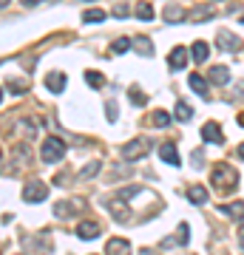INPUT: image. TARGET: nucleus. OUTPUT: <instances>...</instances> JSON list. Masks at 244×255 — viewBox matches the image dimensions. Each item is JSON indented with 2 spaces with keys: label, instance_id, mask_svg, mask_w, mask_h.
<instances>
[{
  "label": "nucleus",
  "instance_id": "obj_1",
  "mask_svg": "<svg viewBox=\"0 0 244 255\" xmlns=\"http://www.w3.org/2000/svg\"><path fill=\"white\" fill-rule=\"evenodd\" d=\"M236 184H239V179H236V170L230 164H216V167H213V187H216L219 193L236 190Z\"/></svg>",
  "mask_w": 244,
  "mask_h": 255
},
{
  "label": "nucleus",
  "instance_id": "obj_2",
  "mask_svg": "<svg viewBox=\"0 0 244 255\" xmlns=\"http://www.w3.org/2000/svg\"><path fill=\"white\" fill-rule=\"evenodd\" d=\"M45 199H48V184L40 182V179H28L26 187H23V201L37 204V201H45Z\"/></svg>",
  "mask_w": 244,
  "mask_h": 255
},
{
  "label": "nucleus",
  "instance_id": "obj_3",
  "mask_svg": "<svg viewBox=\"0 0 244 255\" xmlns=\"http://www.w3.org/2000/svg\"><path fill=\"white\" fill-rule=\"evenodd\" d=\"M65 156V142L63 139H57V136H48L43 142V162L45 164H54V162H60Z\"/></svg>",
  "mask_w": 244,
  "mask_h": 255
},
{
  "label": "nucleus",
  "instance_id": "obj_4",
  "mask_svg": "<svg viewBox=\"0 0 244 255\" xmlns=\"http://www.w3.org/2000/svg\"><path fill=\"white\" fill-rule=\"evenodd\" d=\"M148 147H151V139H134V142H128V145L122 147V159L136 162V159H142V156L148 153Z\"/></svg>",
  "mask_w": 244,
  "mask_h": 255
},
{
  "label": "nucleus",
  "instance_id": "obj_5",
  "mask_svg": "<svg viewBox=\"0 0 244 255\" xmlns=\"http://www.w3.org/2000/svg\"><path fill=\"white\" fill-rule=\"evenodd\" d=\"M85 210V201L82 199H71V201H57L54 213L57 216H74V213H82Z\"/></svg>",
  "mask_w": 244,
  "mask_h": 255
},
{
  "label": "nucleus",
  "instance_id": "obj_6",
  "mask_svg": "<svg viewBox=\"0 0 244 255\" xmlns=\"http://www.w3.org/2000/svg\"><path fill=\"white\" fill-rule=\"evenodd\" d=\"M202 139H205V142H210V145H222V142H225V136H222V128H219L216 122H205V125H202Z\"/></svg>",
  "mask_w": 244,
  "mask_h": 255
},
{
  "label": "nucleus",
  "instance_id": "obj_7",
  "mask_svg": "<svg viewBox=\"0 0 244 255\" xmlns=\"http://www.w3.org/2000/svg\"><path fill=\"white\" fill-rule=\"evenodd\" d=\"M77 236L85 238V241H91V238L102 236V227L97 224V221H80V224H77Z\"/></svg>",
  "mask_w": 244,
  "mask_h": 255
},
{
  "label": "nucleus",
  "instance_id": "obj_8",
  "mask_svg": "<svg viewBox=\"0 0 244 255\" xmlns=\"http://www.w3.org/2000/svg\"><path fill=\"white\" fill-rule=\"evenodd\" d=\"M168 65H171V71H182L188 65V51H185V46H176L168 54Z\"/></svg>",
  "mask_w": 244,
  "mask_h": 255
},
{
  "label": "nucleus",
  "instance_id": "obj_9",
  "mask_svg": "<svg viewBox=\"0 0 244 255\" xmlns=\"http://www.w3.org/2000/svg\"><path fill=\"white\" fill-rule=\"evenodd\" d=\"M105 255H131V244L125 238H111L105 247Z\"/></svg>",
  "mask_w": 244,
  "mask_h": 255
},
{
  "label": "nucleus",
  "instance_id": "obj_10",
  "mask_svg": "<svg viewBox=\"0 0 244 255\" xmlns=\"http://www.w3.org/2000/svg\"><path fill=\"white\" fill-rule=\"evenodd\" d=\"M45 88H48L51 94H63V88H65V74L51 71L48 77H45Z\"/></svg>",
  "mask_w": 244,
  "mask_h": 255
},
{
  "label": "nucleus",
  "instance_id": "obj_11",
  "mask_svg": "<svg viewBox=\"0 0 244 255\" xmlns=\"http://www.w3.org/2000/svg\"><path fill=\"white\" fill-rule=\"evenodd\" d=\"M208 80L216 82V85H225L227 80H230V71H227V65H213L208 71Z\"/></svg>",
  "mask_w": 244,
  "mask_h": 255
},
{
  "label": "nucleus",
  "instance_id": "obj_12",
  "mask_svg": "<svg viewBox=\"0 0 244 255\" xmlns=\"http://www.w3.org/2000/svg\"><path fill=\"white\" fill-rule=\"evenodd\" d=\"M159 156H162V162H168V164H179V153H176V145L173 142H165L162 147H159Z\"/></svg>",
  "mask_w": 244,
  "mask_h": 255
},
{
  "label": "nucleus",
  "instance_id": "obj_13",
  "mask_svg": "<svg viewBox=\"0 0 244 255\" xmlns=\"http://www.w3.org/2000/svg\"><path fill=\"white\" fill-rule=\"evenodd\" d=\"M188 238H190V227H188V224H179V230H176V238H165V247L188 244Z\"/></svg>",
  "mask_w": 244,
  "mask_h": 255
},
{
  "label": "nucleus",
  "instance_id": "obj_14",
  "mask_svg": "<svg viewBox=\"0 0 244 255\" xmlns=\"http://www.w3.org/2000/svg\"><path fill=\"white\" fill-rule=\"evenodd\" d=\"M188 82H190V88L199 94V97H208V82H205V77H202V74H190Z\"/></svg>",
  "mask_w": 244,
  "mask_h": 255
},
{
  "label": "nucleus",
  "instance_id": "obj_15",
  "mask_svg": "<svg viewBox=\"0 0 244 255\" xmlns=\"http://www.w3.org/2000/svg\"><path fill=\"white\" fill-rule=\"evenodd\" d=\"M219 46L225 51H239V37L227 34V31H219Z\"/></svg>",
  "mask_w": 244,
  "mask_h": 255
},
{
  "label": "nucleus",
  "instance_id": "obj_16",
  "mask_svg": "<svg viewBox=\"0 0 244 255\" xmlns=\"http://www.w3.org/2000/svg\"><path fill=\"white\" fill-rule=\"evenodd\" d=\"M208 54H210L208 43H205V40H196V43H193V60H196V63H205Z\"/></svg>",
  "mask_w": 244,
  "mask_h": 255
},
{
  "label": "nucleus",
  "instance_id": "obj_17",
  "mask_svg": "<svg viewBox=\"0 0 244 255\" xmlns=\"http://www.w3.org/2000/svg\"><path fill=\"white\" fill-rule=\"evenodd\" d=\"M188 199L193 201V204H205V201H208V190L199 187V184H193V187L188 190Z\"/></svg>",
  "mask_w": 244,
  "mask_h": 255
},
{
  "label": "nucleus",
  "instance_id": "obj_18",
  "mask_svg": "<svg viewBox=\"0 0 244 255\" xmlns=\"http://www.w3.org/2000/svg\"><path fill=\"white\" fill-rule=\"evenodd\" d=\"M225 216H230V219H244V201H233L230 207H219Z\"/></svg>",
  "mask_w": 244,
  "mask_h": 255
},
{
  "label": "nucleus",
  "instance_id": "obj_19",
  "mask_svg": "<svg viewBox=\"0 0 244 255\" xmlns=\"http://www.w3.org/2000/svg\"><path fill=\"white\" fill-rule=\"evenodd\" d=\"M173 117L179 119V122H190L193 119V108H190L188 102H176V114Z\"/></svg>",
  "mask_w": 244,
  "mask_h": 255
},
{
  "label": "nucleus",
  "instance_id": "obj_20",
  "mask_svg": "<svg viewBox=\"0 0 244 255\" xmlns=\"http://www.w3.org/2000/svg\"><path fill=\"white\" fill-rule=\"evenodd\" d=\"M134 48H136L142 57H154V46H151V40H148V37H139V40H134Z\"/></svg>",
  "mask_w": 244,
  "mask_h": 255
},
{
  "label": "nucleus",
  "instance_id": "obj_21",
  "mask_svg": "<svg viewBox=\"0 0 244 255\" xmlns=\"http://www.w3.org/2000/svg\"><path fill=\"white\" fill-rule=\"evenodd\" d=\"M134 14L139 20H145V23H148V20H154V9H151V3H136Z\"/></svg>",
  "mask_w": 244,
  "mask_h": 255
},
{
  "label": "nucleus",
  "instance_id": "obj_22",
  "mask_svg": "<svg viewBox=\"0 0 244 255\" xmlns=\"http://www.w3.org/2000/svg\"><path fill=\"white\" fill-rule=\"evenodd\" d=\"M100 167H102V164L97 162V159H94V162H88V164L80 170V179H91V176H97V173H100Z\"/></svg>",
  "mask_w": 244,
  "mask_h": 255
},
{
  "label": "nucleus",
  "instance_id": "obj_23",
  "mask_svg": "<svg viewBox=\"0 0 244 255\" xmlns=\"http://www.w3.org/2000/svg\"><path fill=\"white\" fill-rule=\"evenodd\" d=\"M85 82L94 85V88H102V85H105V77H102L100 71H85Z\"/></svg>",
  "mask_w": 244,
  "mask_h": 255
},
{
  "label": "nucleus",
  "instance_id": "obj_24",
  "mask_svg": "<svg viewBox=\"0 0 244 255\" xmlns=\"http://www.w3.org/2000/svg\"><path fill=\"white\" fill-rule=\"evenodd\" d=\"M82 20H85V23H102V20H105V11L102 9H88L85 14H82Z\"/></svg>",
  "mask_w": 244,
  "mask_h": 255
},
{
  "label": "nucleus",
  "instance_id": "obj_25",
  "mask_svg": "<svg viewBox=\"0 0 244 255\" xmlns=\"http://www.w3.org/2000/svg\"><path fill=\"white\" fill-rule=\"evenodd\" d=\"M128 48H131V40H128V37H119V40L111 43V51H114V54H125Z\"/></svg>",
  "mask_w": 244,
  "mask_h": 255
},
{
  "label": "nucleus",
  "instance_id": "obj_26",
  "mask_svg": "<svg viewBox=\"0 0 244 255\" xmlns=\"http://www.w3.org/2000/svg\"><path fill=\"white\" fill-rule=\"evenodd\" d=\"M17 130H20L26 139H34V136H37V128H34V122H31V119H28V122H20Z\"/></svg>",
  "mask_w": 244,
  "mask_h": 255
},
{
  "label": "nucleus",
  "instance_id": "obj_27",
  "mask_svg": "<svg viewBox=\"0 0 244 255\" xmlns=\"http://www.w3.org/2000/svg\"><path fill=\"white\" fill-rule=\"evenodd\" d=\"M185 17H188V20H193V23H202V17H210V9H208V6H202V9H193V11H188Z\"/></svg>",
  "mask_w": 244,
  "mask_h": 255
},
{
  "label": "nucleus",
  "instance_id": "obj_28",
  "mask_svg": "<svg viewBox=\"0 0 244 255\" xmlns=\"http://www.w3.org/2000/svg\"><path fill=\"white\" fill-rule=\"evenodd\" d=\"M108 207H111V213H114L119 221H128V210L122 207V201H117V204H108Z\"/></svg>",
  "mask_w": 244,
  "mask_h": 255
},
{
  "label": "nucleus",
  "instance_id": "obj_29",
  "mask_svg": "<svg viewBox=\"0 0 244 255\" xmlns=\"http://www.w3.org/2000/svg\"><path fill=\"white\" fill-rule=\"evenodd\" d=\"M134 196H139V187H125V190L117 193V199L114 201H125V199H134Z\"/></svg>",
  "mask_w": 244,
  "mask_h": 255
},
{
  "label": "nucleus",
  "instance_id": "obj_30",
  "mask_svg": "<svg viewBox=\"0 0 244 255\" xmlns=\"http://www.w3.org/2000/svg\"><path fill=\"white\" fill-rule=\"evenodd\" d=\"M128 97H131V102H134V105H145V102H148V97H145L142 91H136V88H131V91H128Z\"/></svg>",
  "mask_w": 244,
  "mask_h": 255
},
{
  "label": "nucleus",
  "instance_id": "obj_31",
  "mask_svg": "<svg viewBox=\"0 0 244 255\" xmlns=\"http://www.w3.org/2000/svg\"><path fill=\"white\" fill-rule=\"evenodd\" d=\"M151 119H154V125H162V128H165L168 122H171V114H165V111H156Z\"/></svg>",
  "mask_w": 244,
  "mask_h": 255
},
{
  "label": "nucleus",
  "instance_id": "obj_32",
  "mask_svg": "<svg viewBox=\"0 0 244 255\" xmlns=\"http://www.w3.org/2000/svg\"><path fill=\"white\" fill-rule=\"evenodd\" d=\"M168 17H171V23H179V20H185V14H182L176 6H171V9H168Z\"/></svg>",
  "mask_w": 244,
  "mask_h": 255
},
{
  "label": "nucleus",
  "instance_id": "obj_33",
  "mask_svg": "<svg viewBox=\"0 0 244 255\" xmlns=\"http://www.w3.org/2000/svg\"><path fill=\"white\" fill-rule=\"evenodd\" d=\"M105 111H108V119L114 122V119H117V105H114V102H108V105H105Z\"/></svg>",
  "mask_w": 244,
  "mask_h": 255
},
{
  "label": "nucleus",
  "instance_id": "obj_34",
  "mask_svg": "<svg viewBox=\"0 0 244 255\" xmlns=\"http://www.w3.org/2000/svg\"><path fill=\"white\" fill-rule=\"evenodd\" d=\"M11 91H14V94H23L26 88H23V82H11Z\"/></svg>",
  "mask_w": 244,
  "mask_h": 255
},
{
  "label": "nucleus",
  "instance_id": "obj_35",
  "mask_svg": "<svg viewBox=\"0 0 244 255\" xmlns=\"http://www.w3.org/2000/svg\"><path fill=\"white\" fill-rule=\"evenodd\" d=\"M114 14H117V17H125L128 9H125V6H117V9H114Z\"/></svg>",
  "mask_w": 244,
  "mask_h": 255
},
{
  "label": "nucleus",
  "instance_id": "obj_36",
  "mask_svg": "<svg viewBox=\"0 0 244 255\" xmlns=\"http://www.w3.org/2000/svg\"><path fill=\"white\" fill-rule=\"evenodd\" d=\"M20 3H23V6H40L43 0H20Z\"/></svg>",
  "mask_w": 244,
  "mask_h": 255
},
{
  "label": "nucleus",
  "instance_id": "obj_37",
  "mask_svg": "<svg viewBox=\"0 0 244 255\" xmlns=\"http://www.w3.org/2000/svg\"><path fill=\"white\" fill-rule=\"evenodd\" d=\"M239 156H242V159H244V142H242V145H239Z\"/></svg>",
  "mask_w": 244,
  "mask_h": 255
},
{
  "label": "nucleus",
  "instance_id": "obj_38",
  "mask_svg": "<svg viewBox=\"0 0 244 255\" xmlns=\"http://www.w3.org/2000/svg\"><path fill=\"white\" fill-rule=\"evenodd\" d=\"M9 6V0H0V9H6Z\"/></svg>",
  "mask_w": 244,
  "mask_h": 255
},
{
  "label": "nucleus",
  "instance_id": "obj_39",
  "mask_svg": "<svg viewBox=\"0 0 244 255\" xmlns=\"http://www.w3.org/2000/svg\"><path fill=\"white\" fill-rule=\"evenodd\" d=\"M239 244H242V250H244V233H242V238H239Z\"/></svg>",
  "mask_w": 244,
  "mask_h": 255
},
{
  "label": "nucleus",
  "instance_id": "obj_40",
  "mask_svg": "<svg viewBox=\"0 0 244 255\" xmlns=\"http://www.w3.org/2000/svg\"><path fill=\"white\" fill-rule=\"evenodd\" d=\"M0 167H3V150H0Z\"/></svg>",
  "mask_w": 244,
  "mask_h": 255
},
{
  "label": "nucleus",
  "instance_id": "obj_41",
  "mask_svg": "<svg viewBox=\"0 0 244 255\" xmlns=\"http://www.w3.org/2000/svg\"><path fill=\"white\" fill-rule=\"evenodd\" d=\"M239 122H242V125H244V114H242V117H239Z\"/></svg>",
  "mask_w": 244,
  "mask_h": 255
},
{
  "label": "nucleus",
  "instance_id": "obj_42",
  "mask_svg": "<svg viewBox=\"0 0 244 255\" xmlns=\"http://www.w3.org/2000/svg\"><path fill=\"white\" fill-rule=\"evenodd\" d=\"M0 102H3V88H0Z\"/></svg>",
  "mask_w": 244,
  "mask_h": 255
},
{
  "label": "nucleus",
  "instance_id": "obj_43",
  "mask_svg": "<svg viewBox=\"0 0 244 255\" xmlns=\"http://www.w3.org/2000/svg\"><path fill=\"white\" fill-rule=\"evenodd\" d=\"M82 3H91V0H82Z\"/></svg>",
  "mask_w": 244,
  "mask_h": 255
},
{
  "label": "nucleus",
  "instance_id": "obj_44",
  "mask_svg": "<svg viewBox=\"0 0 244 255\" xmlns=\"http://www.w3.org/2000/svg\"><path fill=\"white\" fill-rule=\"evenodd\" d=\"M242 26H244V17H242Z\"/></svg>",
  "mask_w": 244,
  "mask_h": 255
}]
</instances>
